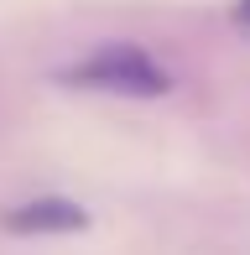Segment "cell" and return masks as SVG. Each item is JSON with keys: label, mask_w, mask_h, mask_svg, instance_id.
I'll return each mask as SVG.
<instances>
[{"label": "cell", "mask_w": 250, "mask_h": 255, "mask_svg": "<svg viewBox=\"0 0 250 255\" xmlns=\"http://www.w3.org/2000/svg\"><path fill=\"white\" fill-rule=\"evenodd\" d=\"M63 84L78 89H99V94H130V99H156L172 89L167 68L156 57H146L141 47H125V42H110V47L89 52L84 63H73L63 73Z\"/></svg>", "instance_id": "cell-1"}, {"label": "cell", "mask_w": 250, "mask_h": 255, "mask_svg": "<svg viewBox=\"0 0 250 255\" xmlns=\"http://www.w3.org/2000/svg\"><path fill=\"white\" fill-rule=\"evenodd\" d=\"M0 224L10 235H73V229L89 224L84 203L73 198H31V203H16L0 214Z\"/></svg>", "instance_id": "cell-2"}, {"label": "cell", "mask_w": 250, "mask_h": 255, "mask_svg": "<svg viewBox=\"0 0 250 255\" xmlns=\"http://www.w3.org/2000/svg\"><path fill=\"white\" fill-rule=\"evenodd\" d=\"M235 26L250 31V0H235Z\"/></svg>", "instance_id": "cell-3"}]
</instances>
